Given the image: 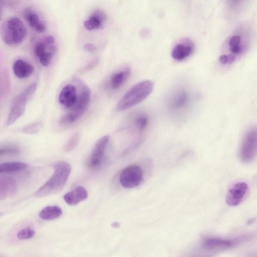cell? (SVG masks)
<instances>
[{
  "label": "cell",
  "instance_id": "23",
  "mask_svg": "<svg viewBox=\"0 0 257 257\" xmlns=\"http://www.w3.org/2000/svg\"><path fill=\"white\" fill-rule=\"evenodd\" d=\"M35 234V230L30 226H27L20 230L18 232L17 237L20 240H26L33 237Z\"/></svg>",
  "mask_w": 257,
  "mask_h": 257
},
{
  "label": "cell",
  "instance_id": "20",
  "mask_svg": "<svg viewBox=\"0 0 257 257\" xmlns=\"http://www.w3.org/2000/svg\"><path fill=\"white\" fill-rule=\"evenodd\" d=\"M62 213L61 208L56 205L47 206L41 210L39 217L43 220H51L59 217Z\"/></svg>",
  "mask_w": 257,
  "mask_h": 257
},
{
  "label": "cell",
  "instance_id": "13",
  "mask_svg": "<svg viewBox=\"0 0 257 257\" xmlns=\"http://www.w3.org/2000/svg\"><path fill=\"white\" fill-rule=\"evenodd\" d=\"M189 95L183 89L174 94L170 103V108L173 111H179L185 108L188 105Z\"/></svg>",
  "mask_w": 257,
  "mask_h": 257
},
{
  "label": "cell",
  "instance_id": "29",
  "mask_svg": "<svg viewBox=\"0 0 257 257\" xmlns=\"http://www.w3.org/2000/svg\"><path fill=\"white\" fill-rule=\"evenodd\" d=\"M84 49L87 51L92 52L95 50V47L93 44L87 43L85 45Z\"/></svg>",
  "mask_w": 257,
  "mask_h": 257
},
{
  "label": "cell",
  "instance_id": "6",
  "mask_svg": "<svg viewBox=\"0 0 257 257\" xmlns=\"http://www.w3.org/2000/svg\"><path fill=\"white\" fill-rule=\"evenodd\" d=\"M257 132L256 128L249 129L244 135L239 149V158L242 162L249 163L256 155Z\"/></svg>",
  "mask_w": 257,
  "mask_h": 257
},
{
  "label": "cell",
  "instance_id": "4",
  "mask_svg": "<svg viewBox=\"0 0 257 257\" xmlns=\"http://www.w3.org/2000/svg\"><path fill=\"white\" fill-rule=\"evenodd\" d=\"M36 88L37 83H32L15 98L11 106L6 120L7 126L14 123L24 114L27 102L34 94Z\"/></svg>",
  "mask_w": 257,
  "mask_h": 257
},
{
  "label": "cell",
  "instance_id": "2",
  "mask_svg": "<svg viewBox=\"0 0 257 257\" xmlns=\"http://www.w3.org/2000/svg\"><path fill=\"white\" fill-rule=\"evenodd\" d=\"M153 87V83L150 80H145L134 85L118 102L116 109L124 110L142 102L150 94Z\"/></svg>",
  "mask_w": 257,
  "mask_h": 257
},
{
  "label": "cell",
  "instance_id": "16",
  "mask_svg": "<svg viewBox=\"0 0 257 257\" xmlns=\"http://www.w3.org/2000/svg\"><path fill=\"white\" fill-rule=\"evenodd\" d=\"M13 70L16 77L19 78H25L33 73L34 67L29 62L20 59L14 62Z\"/></svg>",
  "mask_w": 257,
  "mask_h": 257
},
{
  "label": "cell",
  "instance_id": "22",
  "mask_svg": "<svg viewBox=\"0 0 257 257\" xmlns=\"http://www.w3.org/2000/svg\"><path fill=\"white\" fill-rule=\"evenodd\" d=\"M241 42V38L239 35H233L229 39V49L233 55H239L243 51V46Z\"/></svg>",
  "mask_w": 257,
  "mask_h": 257
},
{
  "label": "cell",
  "instance_id": "31",
  "mask_svg": "<svg viewBox=\"0 0 257 257\" xmlns=\"http://www.w3.org/2000/svg\"><path fill=\"white\" fill-rule=\"evenodd\" d=\"M1 15H2V5L0 3V19L1 18Z\"/></svg>",
  "mask_w": 257,
  "mask_h": 257
},
{
  "label": "cell",
  "instance_id": "30",
  "mask_svg": "<svg viewBox=\"0 0 257 257\" xmlns=\"http://www.w3.org/2000/svg\"><path fill=\"white\" fill-rule=\"evenodd\" d=\"M120 224L118 222H114L111 224V226L113 228H117L119 226Z\"/></svg>",
  "mask_w": 257,
  "mask_h": 257
},
{
  "label": "cell",
  "instance_id": "7",
  "mask_svg": "<svg viewBox=\"0 0 257 257\" xmlns=\"http://www.w3.org/2000/svg\"><path fill=\"white\" fill-rule=\"evenodd\" d=\"M144 179L143 171L141 167L137 165H132L125 168L119 176L121 186L131 189L139 186Z\"/></svg>",
  "mask_w": 257,
  "mask_h": 257
},
{
  "label": "cell",
  "instance_id": "11",
  "mask_svg": "<svg viewBox=\"0 0 257 257\" xmlns=\"http://www.w3.org/2000/svg\"><path fill=\"white\" fill-rule=\"evenodd\" d=\"M76 87L69 84L63 87L58 97L59 103L68 108H71L77 101L78 98Z\"/></svg>",
  "mask_w": 257,
  "mask_h": 257
},
{
  "label": "cell",
  "instance_id": "28",
  "mask_svg": "<svg viewBox=\"0 0 257 257\" xmlns=\"http://www.w3.org/2000/svg\"><path fill=\"white\" fill-rule=\"evenodd\" d=\"M16 150L13 149H3L0 150V156L7 154H11L16 152Z\"/></svg>",
  "mask_w": 257,
  "mask_h": 257
},
{
  "label": "cell",
  "instance_id": "27",
  "mask_svg": "<svg viewBox=\"0 0 257 257\" xmlns=\"http://www.w3.org/2000/svg\"><path fill=\"white\" fill-rule=\"evenodd\" d=\"M236 59V57L233 54H223L220 56L219 61L223 65L233 63Z\"/></svg>",
  "mask_w": 257,
  "mask_h": 257
},
{
  "label": "cell",
  "instance_id": "5",
  "mask_svg": "<svg viewBox=\"0 0 257 257\" xmlns=\"http://www.w3.org/2000/svg\"><path fill=\"white\" fill-rule=\"evenodd\" d=\"M90 94L89 88L84 86L75 103L70 108V110L61 118L60 123L62 125L68 126L72 124L85 113L89 106Z\"/></svg>",
  "mask_w": 257,
  "mask_h": 257
},
{
  "label": "cell",
  "instance_id": "3",
  "mask_svg": "<svg viewBox=\"0 0 257 257\" xmlns=\"http://www.w3.org/2000/svg\"><path fill=\"white\" fill-rule=\"evenodd\" d=\"M26 33V29L23 21L16 17L6 21L0 30V35L3 41L7 45L12 47L21 44Z\"/></svg>",
  "mask_w": 257,
  "mask_h": 257
},
{
  "label": "cell",
  "instance_id": "8",
  "mask_svg": "<svg viewBox=\"0 0 257 257\" xmlns=\"http://www.w3.org/2000/svg\"><path fill=\"white\" fill-rule=\"evenodd\" d=\"M55 51V39L51 36H48L37 43L34 48L36 56L44 66L50 64Z\"/></svg>",
  "mask_w": 257,
  "mask_h": 257
},
{
  "label": "cell",
  "instance_id": "10",
  "mask_svg": "<svg viewBox=\"0 0 257 257\" xmlns=\"http://www.w3.org/2000/svg\"><path fill=\"white\" fill-rule=\"evenodd\" d=\"M247 189L248 186L245 182H239L235 183L227 192L226 203L231 206L238 205L245 197Z\"/></svg>",
  "mask_w": 257,
  "mask_h": 257
},
{
  "label": "cell",
  "instance_id": "15",
  "mask_svg": "<svg viewBox=\"0 0 257 257\" xmlns=\"http://www.w3.org/2000/svg\"><path fill=\"white\" fill-rule=\"evenodd\" d=\"M88 197L86 190L82 186H78L64 196L65 201L69 205H74L85 200Z\"/></svg>",
  "mask_w": 257,
  "mask_h": 257
},
{
  "label": "cell",
  "instance_id": "19",
  "mask_svg": "<svg viewBox=\"0 0 257 257\" xmlns=\"http://www.w3.org/2000/svg\"><path fill=\"white\" fill-rule=\"evenodd\" d=\"M232 245V243L230 240L218 238H209L206 239L203 242L204 248L210 250L227 248L230 247Z\"/></svg>",
  "mask_w": 257,
  "mask_h": 257
},
{
  "label": "cell",
  "instance_id": "1",
  "mask_svg": "<svg viewBox=\"0 0 257 257\" xmlns=\"http://www.w3.org/2000/svg\"><path fill=\"white\" fill-rule=\"evenodd\" d=\"M54 173L49 180L34 193L36 197H43L60 191L66 185L71 171L69 164L64 161L56 163Z\"/></svg>",
  "mask_w": 257,
  "mask_h": 257
},
{
  "label": "cell",
  "instance_id": "25",
  "mask_svg": "<svg viewBox=\"0 0 257 257\" xmlns=\"http://www.w3.org/2000/svg\"><path fill=\"white\" fill-rule=\"evenodd\" d=\"M148 121L147 115L145 114H141L136 117L135 122L137 127L140 130H143L147 126Z\"/></svg>",
  "mask_w": 257,
  "mask_h": 257
},
{
  "label": "cell",
  "instance_id": "24",
  "mask_svg": "<svg viewBox=\"0 0 257 257\" xmlns=\"http://www.w3.org/2000/svg\"><path fill=\"white\" fill-rule=\"evenodd\" d=\"M80 135L78 133H75L69 140L64 147L66 151H71L74 150L79 143Z\"/></svg>",
  "mask_w": 257,
  "mask_h": 257
},
{
  "label": "cell",
  "instance_id": "32",
  "mask_svg": "<svg viewBox=\"0 0 257 257\" xmlns=\"http://www.w3.org/2000/svg\"><path fill=\"white\" fill-rule=\"evenodd\" d=\"M2 214L0 213V216H1Z\"/></svg>",
  "mask_w": 257,
  "mask_h": 257
},
{
  "label": "cell",
  "instance_id": "17",
  "mask_svg": "<svg viewBox=\"0 0 257 257\" xmlns=\"http://www.w3.org/2000/svg\"><path fill=\"white\" fill-rule=\"evenodd\" d=\"M131 71L129 68L114 73L110 77L109 85L113 90L119 89L127 81L130 77Z\"/></svg>",
  "mask_w": 257,
  "mask_h": 257
},
{
  "label": "cell",
  "instance_id": "26",
  "mask_svg": "<svg viewBox=\"0 0 257 257\" xmlns=\"http://www.w3.org/2000/svg\"><path fill=\"white\" fill-rule=\"evenodd\" d=\"M41 124L39 122H35L26 126L23 129V132L27 134H34L39 131Z\"/></svg>",
  "mask_w": 257,
  "mask_h": 257
},
{
  "label": "cell",
  "instance_id": "21",
  "mask_svg": "<svg viewBox=\"0 0 257 257\" xmlns=\"http://www.w3.org/2000/svg\"><path fill=\"white\" fill-rule=\"evenodd\" d=\"M27 165L23 162H11L0 164V174L10 173L25 169Z\"/></svg>",
  "mask_w": 257,
  "mask_h": 257
},
{
  "label": "cell",
  "instance_id": "14",
  "mask_svg": "<svg viewBox=\"0 0 257 257\" xmlns=\"http://www.w3.org/2000/svg\"><path fill=\"white\" fill-rule=\"evenodd\" d=\"M105 14L101 10L95 11L84 22V26L89 31L98 30L101 28L106 21Z\"/></svg>",
  "mask_w": 257,
  "mask_h": 257
},
{
  "label": "cell",
  "instance_id": "12",
  "mask_svg": "<svg viewBox=\"0 0 257 257\" xmlns=\"http://www.w3.org/2000/svg\"><path fill=\"white\" fill-rule=\"evenodd\" d=\"M194 49V45L191 41L184 40L174 46L171 52V56L175 60L182 61L190 56Z\"/></svg>",
  "mask_w": 257,
  "mask_h": 257
},
{
  "label": "cell",
  "instance_id": "9",
  "mask_svg": "<svg viewBox=\"0 0 257 257\" xmlns=\"http://www.w3.org/2000/svg\"><path fill=\"white\" fill-rule=\"evenodd\" d=\"M109 136L106 135L95 143L87 161L88 167L92 169L98 168L102 164Z\"/></svg>",
  "mask_w": 257,
  "mask_h": 257
},
{
  "label": "cell",
  "instance_id": "18",
  "mask_svg": "<svg viewBox=\"0 0 257 257\" xmlns=\"http://www.w3.org/2000/svg\"><path fill=\"white\" fill-rule=\"evenodd\" d=\"M24 16L28 23L35 31L43 33L45 31V24L36 13L31 10H27L25 12Z\"/></svg>",
  "mask_w": 257,
  "mask_h": 257
}]
</instances>
